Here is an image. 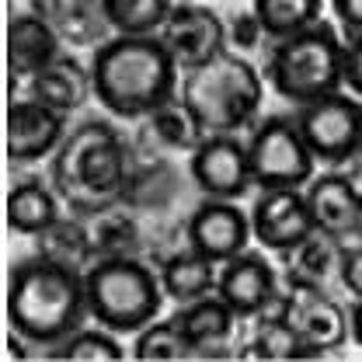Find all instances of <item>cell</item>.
<instances>
[{
	"label": "cell",
	"mask_w": 362,
	"mask_h": 362,
	"mask_svg": "<svg viewBox=\"0 0 362 362\" xmlns=\"http://www.w3.org/2000/svg\"><path fill=\"white\" fill-rule=\"evenodd\" d=\"M88 317L84 275L59 258H21L7 275V327L25 345L56 349Z\"/></svg>",
	"instance_id": "1"
},
{
	"label": "cell",
	"mask_w": 362,
	"mask_h": 362,
	"mask_svg": "<svg viewBox=\"0 0 362 362\" xmlns=\"http://www.w3.org/2000/svg\"><path fill=\"white\" fill-rule=\"evenodd\" d=\"M178 70L160 35H115L90 59L94 98L119 119H143L171 105Z\"/></svg>",
	"instance_id": "2"
},
{
	"label": "cell",
	"mask_w": 362,
	"mask_h": 362,
	"mask_svg": "<svg viewBox=\"0 0 362 362\" xmlns=\"http://www.w3.org/2000/svg\"><path fill=\"white\" fill-rule=\"evenodd\" d=\"M52 181L59 195L84 213L112 206L126 188L122 139L108 122H84L59 143L52 160Z\"/></svg>",
	"instance_id": "3"
},
{
	"label": "cell",
	"mask_w": 362,
	"mask_h": 362,
	"mask_svg": "<svg viewBox=\"0 0 362 362\" xmlns=\"http://www.w3.org/2000/svg\"><path fill=\"white\" fill-rule=\"evenodd\" d=\"M181 108L199 133H237L262 108V77L247 59L220 52L213 63L188 70L181 84Z\"/></svg>",
	"instance_id": "4"
},
{
	"label": "cell",
	"mask_w": 362,
	"mask_h": 362,
	"mask_svg": "<svg viewBox=\"0 0 362 362\" xmlns=\"http://www.w3.org/2000/svg\"><path fill=\"white\" fill-rule=\"evenodd\" d=\"M269 81L275 94L293 105H307L345 88V42L327 21L275 39L269 52Z\"/></svg>",
	"instance_id": "5"
},
{
	"label": "cell",
	"mask_w": 362,
	"mask_h": 362,
	"mask_svg": "<svg viewBox=\"0 0 362 362\" xmlns=\"http://www.w3.org/2000/svg\"><path fill=\"white\" fill-rule=\"evenodd\" d=\"M88 314L112 334H136L164 307V286L133 258H105L84 275Z\"/></svg>",
	"instance_id": "6"
},
{
	"label": "cell",
	"mask_w": 362,
	"mask_h": 362,
	"mask_svg": "<svg viewBox=\"0 0 362 362\" xmlns=\"http://www.w3.org/2000/svg\"><path fill=\"white\" fill-rule=\"evenodd\" d=\"M247 160H251V178L265 188H303L314 181V150L300 133L296 119H265L251 143H247Z\"/></svg>",
	"instance_id": "7"
},
{
	"label": "cell",
	"mask_w": 362,
	"mask_h": 362,
	"mask_svg": "<svg viewBox=\"0 0 362 362\" xmlns=\"http://www.w3.org/2000/svg\"><path fill=\"white\" fill-rule=\"evenodd\" d=\"M307 146L324 164H345L362 150V98L352 90H331L300 105L293 115Z\"/></svg>",
	"instance_id": "8"
},
{
	"label": "cell",
	"mask_w": 362,
	"mask_h": 362,
	"mask_svg": "<svg viewBox=\"0 0 362 362\" xmlns=\"http://www.w3.org/2000/svg\"><path fill=\"white\" fill-rule=\"evenodd\" d=\"M251 233L262 247L289 255L317 233L303 188H265L251 213Z\"/></svg>",
	"instance_id": "9"
},
{
	"label": "cell",
	"mask_w": 362,
	"mask_h": 362,
	"mask_svg": "<svg viewBox=\"0 0 362 362\" xmlns=\"http://www.w3.org/2000/svg\"><path fill=\"white\" fill-rule=\"evenodd\" d=\"M157 35L171 49L181 70H199V66L213 63L220 52H226V39H230L220 14L202 7L199 0H192V4L181 0Z\"/></svg>",
	"instance_id": "10"
},
{
	"label": "cell",
	"mask_w": 362,
	"mask_h": 362,
	"mask_svg": "<svg viewBox=\"0 0 362 362\" xmlns=\"http://www.w3.org/2000/svg\"><path fill=\"white\" fill-rule=\"evenodd\" d=\"M188 168L195 185L206 192V199H240L255 185L247 146L233 139V133H213L199 139Z\"/></svg>",
	"instance_id": "11"
},
{
	"label": "cell",
	"mask_w": 362,
	"mask_h": 362,
	"mask_svg": "<svg viewBox=\"0 0 362 362\" xmlns=\"http://www.w3.org/2000/svg\"><path fill=\"white\" fill-rule=\"evenodd\" d=\"M251 237V216L233 199H206L188 220V247L216 265L244 255Z\"/></svg>",
	"instance_id": "12"
},
{
	"label": "cell",
	"mask_w": 362,
	"mask_h": 362,
	"mask_svg": "<svg viewBox=\"0 0 362 362\" xmlns=\"http://www.w3.org/2000/svg\"><path fill=\"white\" fill-rule=\"evenodd\" d=\"M66 112L35 101V98H14L7 108V157L14 164H35L63 143Z\"/></svg>",
	"instance_id": "13"
},
{
	"label": "cell",
	"mask_w": 362,
	"mask_h": 362,
	"mask_svg": "<svg viewBox=\"0 0 362 362\" xmlns=\"http://www.w3.org/2000/svg\"><path fill=\"white\" fill-rule=\"evenodd\" d=\"M282 317L296 327V334L314 349L317 356H324L331 349H341L345 338L352 334L349 314L310 282L293 289V296L282 303Z\"/></svg>",
	"instance_id": "14"
},
{
	"label": "cell",
	"mask_w": 362,
	"mask_h": 362,
	"mask_svg": "<svg viewBox=\"0 0 362 362\" xmlns=\"http://www.w3.org/2000/svg\"><path fill=\"white\" fill-rule=\"evenodd\" d=\"M307 206L317 233L341 240L362 233V195L345 175H324L307 185Z\"/></svg>",
	"instance_id": "15"
},
{
	"label": "cell",
	"mask_w": 362,
	"mask_h": 362,
	"mask_svg": "<svg viewBox=\"0 0 362 362\" xmlns=\"http://www.w3.org/2000/svg\"><path fill=\"white\" fill-rule=\"evenodd\" d=\"M216 296L226 300L237 317H258L275 300V272L262 255L244 251L223 262V272L216 275Z\"/></svg>",
	"instance_id": "16"
},
{
	"label": "cell",
	"mask_w": 362,
	"mask_h": 362,
	"mask_svg": "<svg viewBox=\"0 0 362 362\" xmlns=\"http://www.w3.org/2000/svg\"><path fill=\"white\" fill-rule=\"evenodd\" d=\"M7 59H11V77H39L45 66L59 59V42L56 32L35 14H14L11 32H7Z\"/></svg>",
	"instance_id": "17"
},
{
	"label": "cell",
	"mask_w": 362,
	"mask_h": 362,
	"mask_svg": "<svg viewBox=\"0 0 362 362\" xmlns=\"http://www.w3.org/2000/svg\"><path fill=\"white\" fill-rule=\"evenodd\" d=\"M175 317H178L181 331H185V338H188L195 356H202V349H220L226 338L233 334V320H237V314L230 310V303L220 300L216 293L185 303Z\"/></svg>",
	"instance_id": "18"
},
{
	"label": "cell",
	"mask_w": 362,
	"mask_h": 362,
	"mask_svg": "<svg viewBox=\"0 0 362 362\" xmlns=\"http://www.w3.org/2000/svg\"><path fill=\"white\" fill-rule=\"evenodd\" d=\"M28 88L35 101H45L59 112H74L77 105L88 101V94H94V81H90V66L84 70L77 59L59 56L52 66H45L39 77L28 81Z\"/></svg>",
	"instance_id": "19"
},
{
	"label": "cell",
	"mask_w": 362,
	"mask_h": 362,
	"mask_svg": "<svg viewBox=\"0 0 362 362\" xmlns=\"http://www.w3.org/2000/svg\"><path fill=\"white\" fill-rule=\"evenodd\" d=\"M59 220L56 195L39 181H18L7 192V226L14 233H45Z\"/></svg>",
	"instance_id": "20"
},
{
	"label": "cell",
	"mask_w": 362,
	"mask_h": 362,
	"mask_svg": "<svg viewBox=\"0 0 362 362\" xmlns=\"http://www.w3.org/2000/svg\"><path fill=\"white\" fill-rule=\"evenodd\" d=\"M160 286H164V296L178 300V303H192V300H202L216 289V262L188 251L171 258L164 272H160Z\"/></svg>",
	"instance_id": "21"
},
{
	"label": "cell",
	"mask_w": 362,
	"mask_h": 362,
	"mask_svg": "<svg viewBox=\"0 0 362 362\" xmlns=\"http://www.w3.org/2000/svg\"><path fill=\"white\" fill-rule=\"evenodd\" d=\"M171 11V0H101V14L115 35H157Z\"/></svg>",
	"instance_id": "22"
},
{
	"label": "cell",
	"mask_w": 362,
	"mask_h": 362,
	"mask_svg": "<svg viewBox=\"0 0 362 362\" xmlns=\"http://www.w3.org/2000/svg\"><path fill=\"white\" fill-rule=\"evenodd\" d=\"M324 0H255V18L269 39H289L320 21Z\"/></svg>",
	"instance_id": "23"
},
{
	"label": "cell",
	"mask_w": 362,
	"mask_h": 362,
	"mask_svg": "<svg viewBox=\"0 0 362 362\" xmlns=\"http://www.w3.org/2000/svg\"><path fill=\"white\" fill-rule=\"evenodd\" d=\"M133 359L139 362H178V359H195L185 331H181L178 317L171 320H150L133 345Z\"/></svg>",
	"instance_id": "24"
},
{
	"label": "cell",
	"mask_w": 362,
	"mask_h": 362,
	"mask_svg": "<svg viewBox=\"0 0 362 362\" xmlns=\"http://www.w3.org/2000/svg\"><path fill=\"white\" fill-rule=\"evenodd\" d=\"M255 352H244V359H317V352L296 334V327L282 317V320H269L258 334V341L251 345Z\"/></svg>",
	"instance_id": "25"
},
{
	"label": "cell",
	"mask_w": 362,
	"mask_h": 362,
	"mask_svg": "<svg viewBox=\"0 0 362 362\" xmlns=\"http://www.w3.org/2000/svg\"><path fill=\"white\" fill-rule=\"evenodd\" d=\"M49 359H63V362H88V359H105V362H119L126 359L122 345L112 338V331H74L63 345H56L49 352Z\"/></svg>",
	"instance_id": "26"
},
{
	"label": "cell",
	"mask_w": 362,
	"mask_h": 362,
	"mask_svg": "<svg viewBox=\"0 0 362 362\" xmlns=\"http://www.w3.org/2000/svg\"><path fill=\"white\" fill-rule=\"evenodd\" d=\"M338 282L345 286V293H352L362 300V247H345L338 258Z\"/></svg>",
	"instance_id": "27"
},
{
	"label": "cell",
	"mask_w": 362,
	"mask_h": 362,
	"mask_svg": "<svg viewBox=\"0 0 362 362\" xmlns=\"http://www.w3.org/2000/svg\"><path fill=\"white\" fill-rule=\"evenodd\" d=\"M345 90L362 98V35L345 39Z\"/></svg>",
	"instance_id": "28"
},
{
	"label": "cell",
	"mask_w": 362,
	"mask_h": 362,
	"mask_svg": "<svg viewBox=\"0 0 362 362\" xmlns=\"http://www.w3.org/2000/svg\"><path fill=\"white\" fill-rule=\"evenodd\" d=\"M331 11L338 25L345 28V39L362 35V0H331Z\"/></svg>",
	"instance_id": "29"
},
{
	"label": "cell",
	"mask_w": 362,
	"mask_h": 362,
	"mask_svg": "<svg viewBox=\"0 0 362 362\" xmlns=\"http://www.w3.org/2000/svg\"><path fill=\"white\" fill-rule=\"evenodd\" d=\"M349 320H352V338H356V345L362 349V300H356V307H352Z\"/></svg>",
	"instance_id": "30"
},
{
	"label": "cell",
	"mask_w": 362,
	"mask_h": 362,
	"mask_svg": "<svg viewBox=\"0 0 362 362\" xmlns=\"http://www.w3.org/2000/svg\"><path fill=\"white\" fill-rule=\"evenodd\" d=\"M185 4H192V0H185Z\"/></svg>",
	"instance_id": "31"
}]
</instances>
